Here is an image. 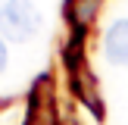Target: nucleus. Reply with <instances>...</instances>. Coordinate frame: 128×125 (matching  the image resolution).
Instances as JSON below:
<instances>
[{"label":"nucleus","mask_w":128,"mask_h":125,"mask_svg":"<svg viewBox=\"0 0 128 125\" xmlns=\"http://www.w3.org/2000/svg\"><path fill=\"white\" fill-rule=\"evenodd\" d=\"M41 28V12L31 0H0V38L25 44Z\"/></svg>","instance_id":"1"},{"label":"nucleus","mask_w":128,"mask_h":125,"mask_svg":"<svg viewBox=\"0 0 128 125\" xmlns=\"http://www.w3.org/2000/svg\"><path fill=\"white\" fill-rule=\"evenodd\" d=\"M103 53L116 66H128V19H119L103 34Z\"/></svg>","instance_id":"2"},{"label":"nucleus","mask_w":128,"mask_h":125,"mask_svg":"<svg viewBox=\"0 0 128 125\" xmlns=\"http://www.w3.org/2000/svg\"><path fill=\"white\" fill-rule=\"evenodd\" d=\"M3 66H6V44H3V38H0V72H3Z\"/></svg>","instance_id":"3"}]
</instances>
